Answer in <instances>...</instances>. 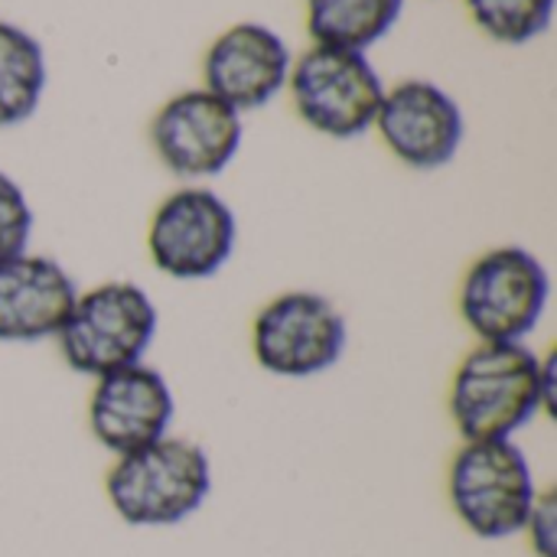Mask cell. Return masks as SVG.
I'll use <instances>...</instances> for the list:
<instances>
[{
	"instance_id": "cell-1",
	"label": "cell",
	"mask_w": 557,
	"mask_h": 557,
	"mask_svg": "<svg viewBox=\"0 0 557 557\" xmlns=\"http://www.w3.org/2000/svg\"><path fill=\"white\" fill-rule=\"evenodd\" d=\"M557 352L525 343H480L450 382V418L463 441H512L539 414H555Z\"/></svg>"
},
{
	"instance_id": "cell-2",
	"label": "cell",
	"mask_w": 557,
	"mask_h": 557,
	"mask_svg": "<svg viewBox=\"0 0 557 557\" xmlns=\"http://www.w3.org/2000/svg\"><path fill=\"white\" fill-rule=\"evenodd\" d=\"M212 493V460L186 437H160L114 457L104 496L114 516L134 529H170L202 509Z\"/></svg>"
},
{
	"instance_id": "cell-3",
	"label": "cell",
	"mask_w": 557,
	"mask_h": 557,
	"mask_svg": "<svg viewBox=\"0 0 557 557\" xmlns=\"http://www.w3.org/2000/svg\"><path fill=\"white\" fill-rule=\"evenodd\" d=\"M539 493L535 470L516 441H463L450 460V509L483 542L522 535Z\"/></svg>"
},
{
	"instance_id": "cell-4",
	"label": "cell",
	"mask_w": 557,
	"mask_h": 557,
	"mask_svg": "<svg viewBox=\"0 0 557 557\" xmlns=\"http://www.w3.org/2000/svg\"><path fill=\"white\" fill-rule=\"evenodd\" d=\"M157 336V307L131 281H104L75 297L55 333L62 362L88 379L144 362Z\"/></svg>"
},
{
	"instance_id": "cell-5",
	"label": "cell",
	"mask_w": 557,
	"mask_h": 557,
	"mask_svg": "<svg viewBox=\"0 0 557 557\" xmlns=\"http://www.w3.org/2000/svg\"><path fill=\"white\" fill-rule=\"evenodd\" d=\"M552 300V274L522 245L480 255L457 290V310L480 343H525Z\"/></svg>"
},
{
	"instance_id": "cell-6",
	"label": "cell",
	"mask_w": 557,
	"mask_h": 557,
	"mask_svg": "<svg viewBox=\"0 0 557 557\" xmlns=\"http://www.w3.org/2000/svg\"><path fill=\"white\" fill-rule=\"evenodd\" d=\"M349 346L343 310L317 290H284L271 297L251 323L255 362L277 379H310L330 372Z\"/></svg>"
},
{
	"instance_id": "cell-7",
	"label": "cell",
	"mask_w": 557,
	"mask_h": 557,
	"mask_svg": "<svg viewBox=\"0 0 557 557\" xmlns=\"http://www.w3.org/2000/svg\"><path fill=\"white\" fill-rule=\"evenodd\" d=\"M287 85L304 124L336 140L366 134L385 95L382 75L366 52L317 42L290 65Z\"/></svg>"
},
{
	"instance_id": "cell-8",
	"label": "cell",
	"mask_w": 557,
	"mask_h": 557,
	"mask_svg": "<svg viewBox=\"0 0 557 557\" xmlns=\"http://www.w3.org/2000/svg\"><path fill=\"white\" fill-rule=\"evenodd\" d=\"M235 238L238 222L232 206L206 186H183L153 209L147 255L173 281H209L228 264Z\"/></svg>"
},
{
	"instance_id": "cell-9",
	"label": "cell",
	"mask_w": 557,
	"mask_h": 557,
	"mask_svg": "<svg viewBox=\"0 0 557 557\" xmlns=\"http://www.w3.org/2000/svg\"><path fill=\"white\" fill-rule=\"evenodd\" d=\"M242 134V114L206 88L173 95L150 121V144L180 180L219 176L235 160Z\"/></svg>"
},
{
	"instance_id": "cell-10",
	"label": "cell",
	"mask_w": 557,
	"mask_h": 557,
	"mask_svg": "<svg viewBox=\"0 0 557 557\" xmlns=\"http://www.w3.org/2000/svg\"><path fill=\"white\" fill-rule=\"evenodd\" d=\"M173 414L176 401L170 382L147 362L95 379L88 395V431L114 457L166 437Z\"/></svg>"
},
{
	"instance_id": "cell-11",
	"label": "cell",
	"mask_w": 557,
	"mask_h": 557,
	"mask_svg": "<svg viewBox=\"0 0 557 557\" xmlns=\"http://www.w3.org/2000/svg\"><path fill=\"white\" fill-rule=\"evenodd\" d=\"M375 127L385 147L414 170L447 166L463 144L460 104L428 78H408L385 88Z\"/></svg>"
},
{
	"instance_id": "cell-12",
	"label": "cell",
	"mask_w": 557,
	"mask_h": 557,
	"mask_svg": "<svg viewBox=\"0 0 557 557\" xmlns=\"http://www.w3.org/2000/svg\"><path fill=\"white\" fill-rule=\"evenodd\" d=\"M290 65V49L271 26L235 23L206 52L202 88L238 114L258 111L287 85Z\"/></svg>"
},
{
	"instance_id": "cell-13",
	"label": "cell",
	"mask_w": 557,
	"mask_h": 557,
	"mask_svg": "<svg viewBox=\"0 0 557 557\" xmlns=\"http://www.w3.org/2000/svg\"><path fill=\"white\" fill-rule=\"evenodd\" d=\"M78 287L49 255H13L0 261V343H42L62 330Z\"/></svg>"
},
{
	"instance_id": "cell-14",
	"label": "cell",
	"mask_w": 557,
	"mask_h": 557,
	"mask_svg": "<svg viewBox=\"0 0 557 557\" xmlns=\"http://www.w3.org/2000/svg\"><path fill=\"white\" fill-rule=\"evenodd\" d=\"M405 0H307V33L317 46L366 52L401 16Z\"/></svg>"
},
{
	"instance_id": "cell-15",
	"label": "cell",
	"mask_w": 557,
	"mask_h": 557,
	"mask_svg": "<svg viewBox=\"0 0 557 557\" xmlns=\"http://www.w3.org/2000/svg\"><path fill=\"white\" fill-rule=\"evenodd\" d=\"M46 55L36 36L0 20V131L29 121L42 101Z\"/></svg>"
},
{
	"instance_id": "cell-16",
	"label": "cell",
	"mask_w": 557,
	"mask_h": 557,
	"mask_svg": "<svg viewBox=\"0 0 557 557\" xmlns=\"http://www.w3.org/2000/svg\"><path fill=\"white\" fill-rule=\"evenodd\" d=\"M473 23L506 46H525L552 26L555 0H467Z\"/></svg>"
},
{
	"instance_id": "cell-17",
	"label": "cell",
	"mask_w": 557,
	"mask_h": 557,
	"mask_svg": "<svg viewBox=\"0 0 557 557\" xmlns=\"http://www.w3.org/2000/svg\"><path fill=\"white\" fill-rule=\"evenodd\" d=\"M33 209L26 193L13 176L0 170V261L29 251V235H33Z\"/></svg>"
},
{
	"instance_id": "cell-18",
	"label": "cell",
	"mask_w": 557,
	"mask_h": 557,
	"mask_svg": "<svg viewBox=\"0 0 557 557\" xmlns=\"http://www.w3.org/2000/svg\"><path fill=\"white\" fill-rule=\"evenodd\" d=\"M529 535V548L535 557H557V499L555 490H545L539 493L529 519H525V529Z\"/></svg>"
}]
</instances>
